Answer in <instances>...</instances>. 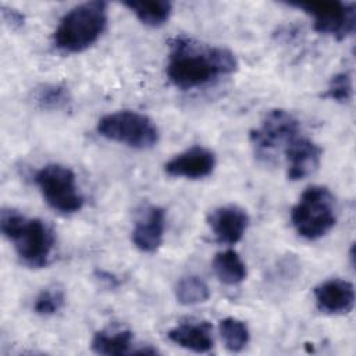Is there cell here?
Segmentation results:
<instances>
[{
  "label": "cell",
  "instance_id": "2",
  "mask_svg": "<svg viewBox=\"0 0 356 356\" xmlns=\"http://www.w3.org/2000/svg\"><path fill=\"white\" fill-rule=\"evenodd\" d=\"M0 229L14 243L19 260L31 268H42L50 263L54 249L51 228L39 218H26L15 209H3Z\"/></svg>",
  "mask_w": 356,
  "mask_h": 356
},
{
  "label": "cell",
  "instance_id": "24",
  "mask_svg": "<svg viewBox=\"0 0 356 356\" xmlns=\"http://www.w3.org/2000/svg\"><path fill=\"white\" fill-rule=\"evenodd\" d=\"M96 277L100 280V281H104V282H107V285L108 286H111V288H114V286H117V278L114 277V275H111L110 273H106V271H96Z\"/></svg>",
  "mask_w": 356,
  "mask_h": 356
},
{
  "label": "cell",
  "instance_id": "12",
  "mask_svg": "<svg viewBox=\"0 0 356 356\" xmlns=\"http://www.w3.org/2000/svg\"><path fill=\"white\" fill-rule=\"evenodd\" d=\"M207 224L220 243L235 245L248 229L249 216L241 206L224 204L209 214Z\"/></svg>",
  "mask_w": 356,
  "mask_h": 356
},
{
  "label": "cell",
  "instance_id": "3",
  "mask_svg": "<svg viewBox=\"0 0 356 356\" xmlns=\"http://www.w3.org/2000/svg\"><path fill=\"white\" fill-rule=\"evenodd\" d=\"M108 21L107 3L95 0L68 10L53 33V44L63 53H81L97 42Z\"/></svg>",
  "mask_w": 356,
  "mask_h": 356
},
{
  "label": "cell",
  "instance_id": "7",
  "mask_svg": "<svg viewBox=\"0 0 356 356\" xmlns=\"http://www.w3.org/2000/svg\"><path fill=\"white\" fill-rule=\"evenodd\" d=\"M302 134L300 121L289 111L282 108L270 110L260 125L250 131L249 139L254 154L264 161H270L277 150L285 146Z\"/></svg>",
  "mask_w": 356,
  "mask_h": 356
},
{
  "label": "cell",
  "instance_id": "17",
  "mask_svg": "<svg viewBox=\"0 0 356 356\" xmlns=\"http://www.w3.org/2000/svg\"><path fill=\"white\" fill-rule=\"evenodd\" d=\"M124 6L128 7L143 25L150 28H159L164 25L172 13V4L165 0L125 1Z\"/></svg>",
  "mask_w": 356,
  "mask_h": 356
},
{
  "label": "cell",
  "instance_id": "19",
  "mask_svg": "<svg viewBox=\"0 0 356 356\" xmlns=\"http://www.w3.org/2000/svg\"><path fill=\"white\" fill-rule=\"evenodd\" d=\"M174 295L181 305L193 306L206 302L210 298V289L199 275H185L177 281Z\"/></svg>",
  "mask_w": 356,
  "mask_h": 356
},
{
  "label": "cell",
  "instance_id": "9",
  "mask_svg": "<svg viewBox=\"0 0 356 356\" xmlns=\"http://www.w3.org/2000/svg\"><path fill=\"white\" fill-rule=\"evenodd\" d=\"M165 210L157 204L143 206L134 222L131 239L136 249L143 253L156 252L164 238Z\"/></svg>",
  "mask_w": 356,
  "mask_h": 356
},
{
  "label": "cell",
  "instance_id": "20",
  "mask_svg": "<svg viewBox=\"0 0 356 356\" xmlns=\"http://www.w3.org/2000/svg\"><path fill=\"white\" fill-rule=\"evenodd\" d=\"M218 331L225 348L231 352L242 350L250 339V332L246 323L235 317L222 318L218 324Z\"/></svg>",
  "mask_w": 356,
  "mask_h": 356
},
{
  "label": "cell",
  "instance_id": "10",
  "mask_svg": "<svg viewBox=\"0 0 356 356\" xmlns=\"http://www.w3.org/2000/svg\"><path fill=\"white\" fill-rule=\"evenodd\" d=\"M284 154L288 179L300 181L318 168L323 150L314 140L300 134L285 146Z\"/></svg>",
  "mask_w": 356,
  "mask_h": 356
},
{
  "label": "cell",
  "instance_id": "15",
  "mask_svg": "<svg viewBox=\"0 0 356 356\" xmlns=\"http://www.w3.org/2000/svg\"><path fill=\"white\" fill-rule=\"evenodd\" d=\"M134 345V334L129 330L117 331H97L90 342V348L97 355L107 356H122L132 353L131 346Z\"/></svg>",
  "mask_w": 356,
  "mask_h": 356
},
{
  "label": "cell",
  "instance_id": "1",
  "mask_svg": "<svg viewBox=\"0 0 356 356\" xmlns=\"http://www.w3.org/2000/svg\"><path fill=\"white\" fill-rule=\"evenodd\" d=\"M236 70L238 60L227 47L206 44L185 35L170 42L165 72L170 82L182 90L210 85Z\"/></svg>",
  "mask_w": 356,
  "mask_h": 356
},
{
  "label": "cell",
  "instance_id": "14",
  "mask_svg": "<svg viewBox=\"0 0 356 356\" xmlns=\"http://www.w3.org/2000/svg\"><path fill=\"white\" fill-rule=\"evenodd\" d=\"M211 330L207 321H185L172 327L167 337L181 348L196 353H206L214 345Z\"/></svg>",
  "mask_w": 356,
  "mask_h": 356
},
{
  "label": "cell",
  "instance_id": "22",
  "mask_svg": "<svg viewBox=\"0 0 356 356\" xmlns=\"http://www.w3.org/2000/svg\"><path fill=\"white\" fill-rule=\"evenodd\" d=\"M353 96V85H352V75L346 71L335 74L323 93L324 99L334 100L337 103H349Z\"/></svg>",
  "mask_w": 356,
  "mask_h": 356
},
{
  "label": "cell",
  "instance_id": "16",
  "mask_svg": "<svg viewBox=\"0 0 356 356\" xmlns=\"http://www.w3.org/2000/svg\"><path fill=\"white\" fill-rule=\"evenodd\" d=\"M213 270L217 278L225 285H238L248 275L245 261L234 249H225L216 253L213 259Z\"/></svg>",
  "mask_w": 356,
  "mask_h": 356
},
{
  "label": "cell",
  "instance_id": "21",
  "mask_svg": "<svg viewBox=\"0 0 356 356\" xmlns=\"http://www.w3.org/2000/svg\"><path fill=\"white\" fill-rule=\"evenodd\" d=\"M65 305L64 292L58 288H46L42 289L35 298L33 310L36 314L49 317L58 313Z\"/></svg>",
  "mask_w": 356,
  "mask_h": 356
},
{
  "label": "cell",
  "instance_id": "4",
  "mask_svg": "<svg viewBox=\"0 0 356 356\" xmlns=\"http://www.w3.org/2000/svg\"><path fill=\"white\" fill-rule=\"evenodd\" d=\"M291 221L296 234L307 241L325 236L337 222L335 197L327 186L306 188L291 210Z\"/></svg>",
  "mask_w": 356,
  "mask_h": 356
},
{
  "label": "cell",
  "instance_id": "5",
  "mask_svg": "<svg viewBox=\"0 0 356 356\" xmlns=\"http://www.w3.org/2000/svg\"><path fill=\"white\" fill-rule=\"evenodd\" d=\"M96 129L100 136L136 150L154 147L160 138L153 120L132 110H120L103 115L97 121Z\"/></svg>",
  "mask_w": 356,
  "mask_h": 356
},
{
  "label": "cell",
  "instance_id": "11",
  "mask_svg": "<svg viewBox=\"0 0 356 356\" xmlns=\"http://www.w3.org/2000/svg\"><path fill=\"white\" fill-rule=\"evenodd\" d=\"M216 154L204 146H192L164 164V171L170 177L202 179L209 177L216 168Z\"/></svg>",
  "mask_w": 356,
  "mask_h": 356
},
{
  "label": "cell",
  "instance_id": "8",
  "mask_svg": "<svg viewBox=\"0 0 356 356\" xmlns=\"http://www.w3.org/2000/svg\"><path fill=\"white\" fill-rule=\"evenodd\" d=\"M289 6L303 10L313 18L314 31L342 40L355 32L356 6L343 1H300Z\"/></svg>",
  "mask_w": 356,
  "mask_h": 356
},
{
  "label": "cell",
  "instance_id": "18",
  "mask_svg": "<svg viewBox=\"0 0 356 356\" xmlns=\"http://www.w3.org/2000/svg\"><path fill=\"white\" fill-rule=\"evenodd\" d=\"M33 103L44 111L65 110L71 104V93L63 83H42L33 90Z\"/></svg>",
  "mask_w": 356,
  "mask_h": 356
},
{
  "label": "cell",
  "instance_id": "6",
  "mask_svg": "<svg viewBox=\"0 0 356 356\" xmlns=\"http://www.w3.org/2000/svg\"><path fill=\"white\" fill-rule=\"evenodd\" d=\"M33 181L53 210L63 214H74L83 207V196L70 167L56 163L46 164L35 172Z\"/></svg>",
  "mask_w": 356,
  "mask_h": 356
},
{
  "label": "cell",
  "instance_id": "13",
  "mask_svg": "<svg viewBox=\"0 0 356 356\" xmlns=\"http://www.w3.org/2000/svg\"><path fill=\"white\" fill-rule=\"evenodd\" d=\"M316 306L325 314H346L355 305V288L343 278H331L318 284L314 291Z\"/></svg>",
  "mask_w": 356,
  "mask_h": 356
},
{
  "label": "cell",
  "instance_id": "23",
  "mask_svg": "<svg viewBox=\"0 0 356 356\" xmlns=\"http://www.w3.org/2000/svg\"><path fill=\"white\" fill-rule=\"evenodd\" d=\"M1 18L4 24L11 29H19L25 24V17L21 11L13 7H7L4 4L1 6Z\"/></svg>",
  "mask_w": 356,
  "mask_h": 356
}]
</instances>
